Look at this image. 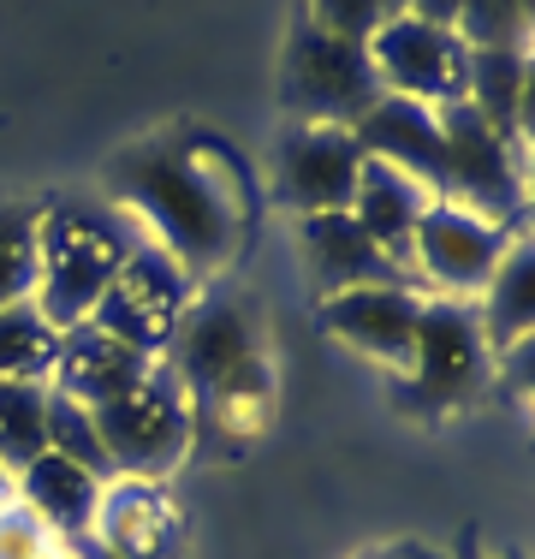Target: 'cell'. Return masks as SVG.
<instances>
[{
    "mask_svg": "<svg viewBox=\"0 0 535 559\" xmlns=\"http://www.w3.org/2000/svg\"><path fill=\"white\" fill-rule=\"evenodd\" d=\"M352 559H447L440 548H428V542H381V548H364V554H352Z\"/></svg>",
    "mask_w": 535,
    "mask_h": 559,
    "instance_id": "obj_29",
    "label": "cell"
},
{
    "mask_svg": "<svg viewBox=\"0 0 535 559\" xmlns=\"http://www.w3.org/2000/svg\"><path fill=\"white\" fill-rule=\"evenodd\" d=\"M411 393L428 405H471V399L494 381V352L482 340L476 304H452V298H423L417 316V345H411V369H405Z\"/></svg>",
    "mask_w": 535,
    "mask_h": 559,
    "instance_id": "obj_9",
    "label": "cell"
},
{
    "mask_svg": "<svg viewBox=\"0 0 535 559\" xmlns=\"http://www.w3.org/2000/svg\"><path fill=\"white\" fill-rule=\"evenodd\" d=\"M459 7L464 0H411V12L428 19V24H459Z\"/></svg>",
    "mask_w": 535,
    "mask_h": 559,
    "instance_id": "obj_30",
    "label": "cell"
},
{
    "mask_svg": "<svg viewBox=\"0 0 535 559\" xmlns=\"http://www.w3.org/2000/svg\"><path fill=\"white\" fill-rule=\"evenodd\" d=\"M352 138L364 150V162L399 167L435 191V179H440V114L435 108L405 102V96H374L369 114L352 126Z\"/></svg>",
    "mask_w": 535,
    "mask_h": 559,
    "instance_id": "obj_15",
    "label": "cell"
},
{
    "mask_svg": "<svg viewBox=\"0 0 535 559\" xmlns=\"http://www.w3.org/2000/svg\"><path fill=\"white\" fill-rule=\"evenodd\" d=\"M298 250H304V269H310L321 298L352 292V286H381V280H405V269L393 257H381L352 215H304Z\"/></svg>",
    "mask_w": 535,
    "mask_h": 559,
    "instance_id": "obj_16",
    "label": "cell"
},
{
    "mask_svg": "<svg viewBox=\"0 0 535 559\" xmlns=\"http://www.w3.org/2000/svg\"><path fill=\"white\" fill-rule=\"evenodd\" d=\"M102 554L114 559H179L185 548V518L173 506L167 483H131V476H114L102 488L96 524L90 536Z\"/></svg>",
    "mask_w": 535,
    "mask_h": 559,
    "instance_id": "obj_12",
    "label": "cell"
},
{
    "mask_svg": "<svg viewBox=\"0 0 535 559\" xmlns=\"http://www.w3.org/2000/svg\"><path fill=\"white\" fill-rule=\"evenodd\" d=\"M150 364H155V357H143L138 345L102 334L96 322H78V328H66V334H60V357H54V381H48V388L96 411V405H107V399L138 388V381L150 376Z\"/></svg>",
    "mask_w": 535,
    "mask_h": 559,
    "instance_id": "obj_14",
    "label": "cell"
},
{
    "mask_svg": "<svg viewBox=\"0 0 535 559\" xmlns=\"http://www.w3.org/2000/svg\"><path fill=\"white\" fill-rule=\"evenodd\" d=\"M90 417H96V435H102L107 483H114V476L167 483L197 441V405H191V393H185V381L167 369V357H155L138 388L96 405Z\"/></svg>",
    "mask_w": 535,
    "mask_h": 559,
    "instance_id": "obj_2",
    "label": "cell"
},
{
    "mask_svg": "<svg viewBox=\"0 0 535 559\" xmlns=\"http://www.w3.org/2000/svg\"><path fill=\"white\" fill-rule=\"evenodd\" d=\"M280 96L298 126L352 131L369 114V102L381 96V84L369 72L364 43H345V36H328L310 19H298V31L286 36V60H280Z\"/></svg>",
    "mask_w": 535,
    "mask_h": 559,
    "instance_id": "obj_6",
    "label": "cell"
},
{
    "mask_svg": "<svg viewBox=\"0 0 535 559\" xmlns=\"http://www.w3.org/2000/svg\"><path fill=\"white\" fill-rule=\"evenodd\" d=\"M60 334L36 304H7L0 310V381H24V388H48Z\"/></svg>",
    "mask_w": 535,
    "mask_h": 559,
    "instance_id": "obj_22",
    "label": "cell"
},
{
    "mask_svg": "<svg viewBox=\"0 0 535 559\" xmlns=\"http://www.w3.org/2000/svg\"><path fill=\"white\" fill-rule=\"evenodd\" d=\"M476 322H482V340H488V352H494V369H500V357H512L518 345H530V334H535V257H530V238H518V245L506 250V262L494 269V280L482 286Z\"/></svg>",
    "mask_w": 535,
    "mask_h": 559,
    "instance_id": "obj_20",
    "label": "cell"
},
{
    "mask_svg": "<svg viewBox=\"0 0 535 559\" xmlns=\"http://www.w3.org/2000/svg\"><path fill=\"white\" fill-rule=\"evenodd\" d=\"M191 405H197V423H209L226 441H262V429L274 423V405H280V381H274L268 352L245 357L238 369H226V376L197 393Z\"/></svg>",
    "mask_w": 535,
    "mask_h": 559,
    "instance_id": "obj_19",
    "label": "cell"
},
{
    "mask_svg": "<svg viewBox=\"0 0 535 559\" xmlns=\"http://www.w3.org/2000/svg\"><path fill=\"white\" fill-rule=\"evenodd\" d=\"M131 238L96 209H43V233H36V310L54 328L90 322L107 280L119 274Z\"/></svg>",
    "mask_w": 535,
    "mask_h": 559,
    "instance_id": "obj_3",
    "label": "cell"
},
{
    "mask_svg": "<svg viewBox=\"0 0 535 559\" xmlns=\"http://www.w3.org/2000/svg\"><path fill=\"white\" fill-rule=\"evenodd\" d=\"M48 447L66 452L72 464H84V471H96L107 483V459H102V435H96L90 405H78V399H66L54 388H48Z\"/></svg>",
    "mask_w": 535,
    "mask_h": 559,
    "instance_id": "obj_26",
    "label": "cell"
},
{
    "mask_svg": "<svg viewBox=\"0 0 535 559\" xmlns=\"http://www.w3.org/2000/svg\"><path fill=\"white\" fill-rule=\"evenodd\" d=\"M304 19L316 24V31L328 36H345V43H369L374 31H381V0H310L304 7Z\"/></svg>",
    "mask_w": 535,
    "mask_h": 559,
    "instance_id": "obj_27",
    "label": "cell"
},
{
    "mask_svg": "<svg viewBox=\"0 0 535 559\" xmlns=\"http://www.w3.org/2000/svg\"><path fill=\"white\" fill-rule=\"evenodd\" d=\"M524 238V226H506L488 215H471L459 203H428V215L411 233L405 250V274L423 280V298H452V304H476L482 286L494 280V269L506 262V250Z\"/></svg>",
    "mask_w": 535,
    "mask_h": 559,
    "instance_id": "obj_5",
    "label": "cell"
},
{
    "mask_svg": "<svg viewBox=\"0 0 535 559\" xmlns=\"http://www.w3.org/2000/svg\"><path fill=\"white\" fill-rule=\"evenodd\" d=\"M417 316H423V292L405 280H381V286H352L321 298V328L328 340H340L345 352H357L374 369H411V345H417Z\"/></svg>",
    "mask_w": 535,
    "mask_h": 559,
    "instance_id": "obj_11",
    "label": "cell"
},
{
    "mask_svg": "<svg viewBox=\"0 0 535 559\" xmlns=\"http://www.w3.org/2000/svg\"><path fill=\"white\" fill-rule=\"evenodd\" d=\"M78 559H114V554H102L96 542H78Z\"/></svg>",
    "mask_w": 535,
    "mask_h": 559,
    "instance_id": "obj_32",
    "label": "cell"
},
{
    "mask_svg": "<svg viewBox=\"0 0 535 559\" xmlns=\"http://www.w3.org/2000/svg\"><path fill=\"white\" fill-rule=\"evenodd\" d=\"M262 340H257V322L245 316V304L233 298H191V310H185L179 334L167 345V369L185 381V393H203L214 381L226 376V369H238L245 357H257Z\"/></svg>",
    "mask_w": 535,
    "mask_h": 559,
    "instance_id": "obj_13",
    "label": "cell"
},
{
    "mask_svg": "<svg viewBox=\"0 0 535 559\" xmlns=\"http://www.w3.org/2000/svg\"><path fill=\"white\" fill-rule=\"evenodd\" d=\"M364 173V150L345 126H298L274 150V197L292 215H345Z\"/></svg>",
    "mask_w": 535,
    "mask_h": 559,
    "instance_id": "obj_10",
    "label": "cell"
},
{
    "mask_svg": "<svg viewBox=\"0 0 535 559\" xmlns=\"http://www.w3.org/2000/svg\"><path fill=\"white\" fill-rule=\"evenodd\" d=\"M428 203H435V191L417 185L411 173L364 162V173H357V191H352V209H345V215L364 226V238L381 250V257H393L399 269H405L411 233H417V221L428 215Z\"/></svg>",
    "mask_w": 535,
    "mask_h": 559,
    "instance_id": "obj_17",
    "label": "cell"
},
{
    "mask_svg": "<svg viewBox=\"0 0 535 559\" xmlns=\"http://www.w3.org/2000/svg\"><path fill=\"white\" fill-rule=\"evenodd\" d=\"M48 548H60V536L31 512L24 500L0 506V559H43Z\"/></svg>",
    "mask_w": 535,
    "mask_h": 559,
    "instance_id": "obj_28",
    "label": "cell"
},
{
    "mask_svg": "<svg viewBox=\"0 0 535 559\" xmlns=\"http://www.w3.org/2000/svg\"><path fill=\"white\" fill-rule=\"evenodd\" d=\"M102 476L84 471V464H72L66 452L43 447L31 464L19 471V500L31 506L36 518L54 530L60 542H84L90 524H96V506H102Z\"/></svg>",
    "mask_w": 535,
    "mask_h": 559,
    "instance_id": "obj_18",
    "label": "cell"
},
{
    "mask_svg": "<svg viewBox=\"0 0 535 559\" xmlns=\"http://www.w3.org/2000/svg\"><path fill=\"white\" fill-rule=\"evenodd\" d=\"M36 233H43V209L0 203V310L36 298Z\"/></svg>",
    "mask_w": 535,
    "mask_h": 559,
    "instance_id": "obj_23",
    "label": "cell"
},
{
    "mask_svg": "<svg viewBox=\"0 0 535 559\" xmlns=\"http://www.w3.org/2000/svg\"><path fill=\"white\" fill-rule=\"evenodd\" d=\"M440 203H459L471 215L524 226V150L482 119L471 102L440 108Z\"/></svg>",
    "mask_w": 535,
    "mask_h": 559,
    "instance_id": "obj_4",
    "label": "cell"
},
{
    "mask_svg": "<svg viewBox=\"0 0 535 559\" xmlns=\"http://www.w3.org/2000/svg\"><path fill=\"white\" fill-rule=\"evenodd\" d=\"M530 48H471V108L530 155Z\"/></svg>",
    "mask_w": 535,
    "mask_h": 559,
    "instance_id": "obj_21",
    "label": "cell"
},
{
    "mask_svg": "<svg viewBox=\"0 0 535 559\" xmlns=\"http://www.w3.org/2000/svg\"><path fill=\"white\" fill-rule=\"evenodd\" d=\"M48 447V388L0 381V464L24 471Z\"/></svg>",
    "mask_w": 535,
    "mask_h": 559,
    "instance_id": "obj_24",
    "label": "cell"
},
{
    "mask_svg": "<svg viewBox=\"0 0 535 559\" xmlns=\"http://www.w3.org/2000/svg\"><path fill=\"white\" fill-rule=\"evenodd\" d=\"M535 0H464L452 31L471 48H530Z\"/></svg>",
    "mask_w": 535,
    "mask_h": 559,
    "instance_id": "obj_25",
    "label": "cell"
},
{
    "mask_svg": "<svg viewBox=\"0 0 535 559\" xmlns=\"http://www.w3.org/2000/svg\"><path fill=\"white\" fill-rule=\"evenodd\" d=\"M191 298H197V280L173 257H160L155 245L131 238L126 262H119V274L107 280V292L96 298L90 322H96L102 334L138 345L143 357H167V345H173V334H179Z\"/></svg>",
    "mask_w": 535,
    "mask_h": 559,
    "instance_id": "obj_8",
    "label": "cell"
},
{
    "mask_svg": "<svg viewBox=\"0 0 535 559\" xmlns=\"http://www.w3.org/2000/svg\"><path fill=\"white\" fill-rule=\"evenodd\" d=\"M12 500H19V471L0 464V506H12Z\"/></svg>",
    "mask_w": 535,
    "mask_h": 559,
    "instance_id": "obj_31",
    "label": "cell"
},
{
    "mask_svg": "<svg viewBox=\"0 0 535 559\" xmlns=\"http://www.w3.org/2000/svg\"><path fill=\"white\" fill-rule=\"evenodd\" d=\"M381 12H387V19H399V12H411V0H381Z\"/></svg>",
    "mask_w": 535,
    "mask_h": 559,
    "instance_id": "obj_33",
    "label": "cell"
},
{
    "mask_svg": "<svg viewBox=\"0 0 535 559\" xmlns=\"http://www.w3.org/2000/svg\"><path fill=\"white\" fill-rule=\"evenodd\" d=\"M119 221L143 226V245L173 257L191 280H209L233 262L250 215V191L238 162L209 138H155L114 162Z\"/></svg>",
    "mask_w": 535,
    "mask_h": 559,
    "instance_id": "obj_1",
    "label": "cell"
},
{
    "mask_svg": "<svg viewBox=\"0 0 535 559\" xmlns=\"http://www.w3.org/2000/svg\"><path fill=\"white\" fill-rule=\"evenodd\" d=\"M369 72L381 96H405L423 108H459L471 102V43L452 24H428L417 12L381 19V31L364 43Z\"/></svg>",
    "mask_w": 535,
    "mask_h": 559,
    "instance_id": "obj_7",
    "label": "cell"
}]
</instances>
